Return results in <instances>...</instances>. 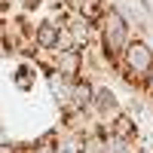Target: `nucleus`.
Segmentation results:
<instances>
[{
  "mask_svg": "<svg viewBox=\"0 0 153 153\" xmlns=\"http://www.w3.org/2000/svg\"><path fill=\"white\" fill-rule=\"evenodd\" d=\"M71 3H74V0H71Z\"/></svg>",
  "mask_w": 153,
  "mask_h": 153,
  "instance_id": "obj_16",
  "label": "nucleus"
},
{
  "mask_svg": "<svg viewBox=\"0 0 153 153\" xmlns=\"http://www.w3.org/2000/svg\"><path fill=\"white\" fill-rule=\"evenodd\" d=\"M95 34H98V52L101 61L107 65V71H120V58L126 52V46L132 40V25L126 19V12L120 6L107 3L101 9V16L95 19Z\"/></svg>",
  "mask_w": 153,
  "mask_h": 153,
  "instance_id": "obj_1",
  "label": "nucleus"
},
{
  "mask_svg": "<svg viewBox=\"0 0 153 153\" xmlns=\"http://www.w3.org/2000/svg\"><path fill=\"white\" fill-rule=\"evenodd\" d=\"M0 153H19V144H12V141H0Z\"/></svg>",
  "mask_w": 153,
  "mask_h": 153,
  "instance_id": "obj_13",
  "label": "nucleus"
},
{
  "mask_svg": "<svg viewBox=\"0 0 153 153\" xmlns=\"http://www.w3.org/2000/svg\"><path fill=\"white\" fill-rule=\"evenodd\" d=\"M80 153H107V147H104V126H98L95 132H89L83 138V150Z\"/></svg>",
  "mask_w": 153,
  "mask_h": 153,
  "instance_id": "obj_9",
  "label": "nucleus"
},
{
  "mask_svg": "<svg viewBox=\"0 0 153 153\" xmlns=\"http://www.w3.org/2000/svg\"><path fill=\"white\" fill-rule=\"evenodd\" d=\"M0 28H3V19H0Z\"/></svg>",
  "mask_w": 153,
  "mask_h": 153,
  "instance_id": "obj_15",
  "label": "nucleus"
},
{
  "mask_svg": "<svg viewBox=\"0 0 153 153\" xmlns=\"http://www.w3.org/2000/svg\"><path fill=\"white\" fill-rule=\"evenodd\" d=\"M55 74L65 80H76L86 74V52L80 49H58L55 52Z\"/></svg>",
  "mask_w": 153,
  "mask_h": 153,
  "instance_id": "obj_5",
  "label": "nucleus"
},
{
  "mask_svg": "<svg viewBox=\"0 0 153 153\" xmlns=\"http://www.w3.org/2000/svg\"><path fill=\"white\" fill-rule=\"evenodd\" d=\"M120 110H123L120 95L113 92L107 83H98V86H95V95H92V107H89V113L95 117V123H98V126H107Z\"/></svg>",
  "mask_w": 153,
  "mask_h": 153,
  "instance_id": "obj_3",
  "label": "nucleus"
},
{
  "mask_svg": "<svg viewBox=\"0 0 153 153\" xmlns=\"http://www.w3.org/2000/svg\"><path fill=\"white\" fill-rule=\"evenodd\" d=\"M104 129H107L110 135H117L120 141H129V144H135V141H138V132H141V129H138V123H135V117H132L129 110H120L117 117L104 126Z\"/></svg>",
  "mask_w": 153,
  "mask_h": 153,
  "instance_id": "obj_7",
  "label": "nucleus"
},
{
  "mask_svg": "<svg viewBox=\"0 0 153 153\" xmlns=\"http://www.w3.org/2000/svg\"><path fill=\"white\" fill-rule=\"evenodd\" d=\"M19 3H22V16H28V12H37L46 0H19Z\"/></svg>",
  "mask_w": 153,
  "mask_h": 153,
  "instance_id": "obj_11",
  "label": "nucleus"
},
{
  "mask_svg": "<svg viewBox=\"0 0 153 153\" xmlns=\"http://www.w3.org/2000/svg\"><path fill=\"white\" fill-rule=\"evenodd\" d=\"M31 40L37 49H46V52H58V43H61V28L55 19H40L34 25V34Z\"/></svg>",
  "mask_w": 153,
  "mask_h": 153,
  "instance_id": "obj_6",
  "label": "nucleus"
},
{
  "mask_svg": "<svg viewBox=\"0 0 153 153\" xmlns=\"http://www.w3.org/2000/svg\"><path fill=\"white\" fill-rule=\"evenodd\" d=\"M19 153H40V150H37L34 141H28V144H22V147H19Z\"/></svg>",
  "mask_w": 153,
  "mask_h": 153,
  "instance_id": "obj_14",
  "label": "nucleus"
},
{
  "mask_svg": "<svg viewBox=\"0 0 153 153\" xmlns=\"http://www.w3.org/2000/svg\"><path fill=\"white\" fill-rule=\"evenodd\" d=\"M34 80H37V71H34L31 61L19 65V68H16V74H12V83H16L19 89H31V86H34Z\"/></svg>",
  "mask_w": 153,
  "mask_h": 153,
  "instance_id": "obj_10",
  "label": "nucleus"
},
{
  "mask_svg": "<svg viewBox=\"0 0 153 153\" xmlns=\"http://www.w3.org/2000/svg\"><path fill=\"white\" fill-rule=\"evenodd\" d=\"M49 141H52V153H80L83 150V138L71 129H61V126L49 135Z\"/></svg>",
  "mask_w": 153,
  "mask_h": 153,
  "instance_id": "obj_8",
  "label": "nucleus"
},
{
  "mask_svg": "<svg viewBox=\"0 0 153 153\" xmlns=\"http://www.w3.org/2000/svg\"><path fill=\"white\" fill-rule=\"evenodd\" d=\"M120 68L144 80L153 68V46L147 40H129V46H126V52L120 58Z\"/></svg>",
  "mask_w": 153,
  "mask_h": 153,
  "instance_id": "obj_2",
  "label": "nucleus"
},
{
  "mask_svg": "<svg viewBox=\"0 0 153 153\" xmlns=\"http://www.w3.org/2000/svg\"><path fill=\"white\" fill-rule=\"evenodd\" d=\"M144 95H147V98H153V68H150V74L144 76Z\"/></svg>",
  "mask_w": 153,
  "mask_h": 153,
  "instance_id": "obj_12",
  "label": "nucleus"
},
{
  "mask_svg": "<svg viewBox=\"0 0 153 153\" xmlns=\"http://www.w3.org/2000/svg\"><path fill=\"white\" fill-rule=\"evenodd\" d=\"M92 95H95V80L92 76H76V80H71L65 110H89L92 107Z\"/></svg>",
  "mask_w": 153,
  "mask_h": 153,
  "instance_id": "obj_4",
  "label": "nucleus"
}]
</instances>
